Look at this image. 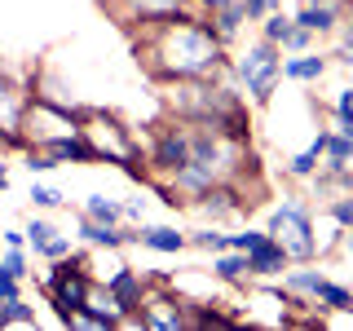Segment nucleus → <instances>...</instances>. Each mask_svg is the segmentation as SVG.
<instances>
[{
	"label": "nucleus",
	"mask_w": 353,
	"mask_h": 331,
	"mask_svg": "<svg viewBox=\"0 0 353 331\" xmlns=\"http://www.w3.org/2000/svg\"><path fill=\"white\" fill-rule=\"evenodd\" d=\"M150 36L141 44L146 53V66L154 80L172 84V80H208V75L225 71V44L212 31L208 14H181L172 22H159V27H146Z\"/></svg>",
	"instance_id": "obj_1"
},
{
	"label": "nucleus",
	"mask_w": 353,
	"mask_h": 331,
	"mask_svg": "<svg viewBox=\"0 0 353 331\" xmlns=\"http://www.w3.org/2000/svg\"><path fill=\"white\" fill-rule=\"evenodd\" d=\"M80 137L93 146L97 163H119L132 181H150V168H146V154H141L137 137L110 110H80Z\"/></svg>",
	"instance_id": "obj_2"
},
{
	"label": "nucleus",
	"mask_w": 353,
	"mask_h": 331,
	"mask_svg": "<svg viewBox=\"0 0 353 331\" xmlns=\"http://www.w3.org/2000/svg\"><path fill=\"white\" fill-rule=\"evenodd\" d=\"M22 137H27V150H40L58 137H75L80 132V110L53 102L44 93H27V106H22Z\"/></svg>",
	"instance_id": "obj_3"
},
{
	"label": "nucleus",
	"mask_w": 353,
	"mask_h": 331,
	"mask_svg": "<svg viewBox=\"0 0 353 331\" xmlns=\"http://www.w3.org/2000/svg\"><path fill=\"white\" fill-rule=\"evenodd\" d=\"M265 234L287 252V261H309L318 252L314 212H309V203H301V199H283V208H274V212H270Z\"/></svg>",
	"instance_id": "obj_4"
},
{
	"label": "nucleus",
	"mask_w": 353,
	"mask_h": 331,
	"mask_svg": "<svg viewBox=\"0 0 353 331\" xmlns=\"http://www.w3.org/2000/svg\"><path fill=\"white\" fill-rule=\"evenodd\" d=\"M279 44H270V40H261V44H252L248 53H239V62H234V75H239V84L248 88V97L256 106H265L274 97V84L283 80V58H279Z\"/></svg>",
	"instance_id": "obj_5"
},
{
	"label": "nucleus",
	"mask_w": 353,
	"mask_h": 331,
	"mask_svg": "<svg viewBox=\"0 0 353 331\" xmlns=\"http://www.w3.org/2000/svg\"><path fill=\"white\" fill-rule=\"evenodd\" d=\"M44 292H49V305L58 309V318H66L71 309H80L88 301V292H93L84 257H71V252H66L62 261H53V274L44 279Z\"/></svg>",
	"instance_id": "obj_6"
},
{
	"label": "nucleus",
	"mask_w": 353,
	"mask_h": 331,
	"mask_svg": "<svg viewBox=\"0 0 353 331\" xmlns=\"http://www.w3.org/2000/svg\"><path fill=\"white\" fill-rule=\"evenodd\" d=\"M190 309L181 296L172 292H146L141 296V309L132 318H124V323L132 327H154V331H176V327H190Z\"/></svg>",
	"instance_id": "obj_7"
},
{
	"label": "nucleus",
	"mask_w": 353,
	"mask_h": 331,
	"mask_svg": "<svg viewBox=\"0 0 353 331\" xmlns=\"http://www.w3.org/2000/svg\"><path fill=\"white\" fill-rule=\"evenodd\" d=\"M185 159H190V124L176 119L172 128H163L159 137H154V150H150L146 168L159 172V177H172V172L185 168Z\"/></svg>",
	"instance_id": "obj_8"
},
{
	"label": "nucleus",
	"mask_w": 353,
	"mask_h": 331,
	"mask_svg": "<svg viewBox=\"0 0 353 331\" xmlns=\"http://www.w3.org/2000/svg\"><path fill=\"white\" fill-rule=\"evenodd\" d=\"M181 14H194V0H128L124 18L141 22V27H159V22H172Z\"/></svg>",
	"instance_id": "obj_9"
},
{
	"label": "nucleus",
	"mask_w": 353,
	"mask_h": 331,
	"mask_svg": "<svg viewBox=\"0 0 353 331\" xmlns=\"http://www.w3.org/2000/svg\"><path fill=\"white\" fill-rule=\"evenodd\" d=\"M106 292H110V301H115V309L124 318H132L141 309V296H146V283H141V274L137 270H128V265H119L115 274L106 279Z\"/></svg>",
	"instance_id": "obj_10"
},
{
	"label": "nucleus",
	"mask_w": 353,
	"mask_h": 331,
	"mask_svg": "<svg viewBox=\"0 0 353 331\" xmlns=\"http://www.w3.org/2000/svg\"><path fill=\"white\" fill-rule=\"evenodd\" d=\"M296 27H305L309 36H327V31H336V22H340V5L336 0H309V5L296 9Z\"/></svg>",
	"instance_id": "obj_11"
},
{
	"label": "nucleus",
	"mask_w": 353,
	"mask_h": 331,
	"mask_svg": "<svg viewBox=\"0 0 353 331\" xmlns=\"http://www.w3.org/2000/svg\"><path fill=\"white\" fill-rule=\"evenodd\" d=\"M287 265H292V261H287V252L270 234H265L256 248L248 252V274H252V279H274V274H283Z\"/></svg>",
	"instance_id": "obj_12"
},
{
	"label": "nucleus",
	"mask_w": 353,
	"mask_h": 331,
	"mask_svg": "<svg viewBox=\"0 0 353 331\" xmlns=\"http://www.w3.org/2000/svg\"><path fill=\"white\" fill-rule=\"evenodd\" d=\"M137 243H141V248H150V252H163V257H176L181 248H190V239H185L181 230H172V225H141L137 230Z\"/></svg>",
	"instance_id": "obj_13"
},
{
	"label": "nucleus",
	"mask_w": 353,
	"mask_h": 331,
	"mask_svg": "<svg viewBox=\"0 0 353 331\" xmlns=\"http://www.w3.org/2000/svg\"><path fill=\"white\" fill-rule=\"evenodd\" d=\"M80 239L93 243V248H124V243H137V230L102 225V221H80Z\"/></svg>",
	"instance_id": "obj_14"
},
{
	"label": "nucleus",
	"mask_w": 353,
	"mask_h": 331,
	"mask_svg": "<svg viewBox=\"0 0 353 331\" xmlns=\"http://www.w3.org/2000/svg\"><path fill=\"white\" fill-rule=\"evenodd\" d=\"M44 154H49L53 163H97L93 159V146L75 132V137H58V141H49V146H40Z\"/></svg>",
	"instance_id": "obj_15"
},
{
	"label": "nucleus",
	"mask_w": 353,
	"mask_h": 331,
	"mask_svg": "<svg viewBox=\"0 0 353 331\" xmlns=\"http://www.w3.org/2000/svg\"><path fill=\"white\" fill-rule=\"evenodd\" d=\"M22 106H27V93H22L9 75H0V128H18L22 124Z\"/></svg>",
	"instance_id": "obj_16"
},
{
	"label": "nucleus",
	"mask_w": 353,
	"mask_h": 331,
	"mask_svg": "<svg viewBox=\"0 0 353 331\" xmlns=\"http://www.w3.org/2000/svg\"><path fill=\"white\" fill-rule=\"evenodd\" d=\"M323 71H327V58H318V53H301V58H283V80L314 84V80H323Z\"/></svg>",
	"instance_id": "obj_17"
},
{
	"label": "nucleus",
	"mask_w": 353,
	"mask_h": 331,
	"mask_svg": "<svg viewBox=\"0 0 353 331\" xmlns=\"http://www.w3.org/2000/svg\"><path fill=\"white\" fill-rule=\"evenodd\" d=\"M353 163V137H345V132H327V146H323V168L336 177L345 172Z\"/></svg>",
	"instance_id": "obj_18"
},
{
	"label": "nucleus",
	"mask_w": 353,
	"mask_h": 331,
	"mask_svg": "<svg viewBox=\"0 0 353 331\" xmlns=\"http://www.w3.org/2000/svg\"><path fill=\"white\" fill-rule=\"evenodd\" d=\"M212 274H216L221 283H243V279H252V274H248V252H234V248L216 252V257H212Z\"/></svg>",
	"instance_id": "obj_19"
},
{
	"label": "nucleus",
	"mask_w": 353,
	"mask_h": 331,
	"mask_svg": "<svg viewBox=\"0 0 353 331\" xmlns=\"http://www.w3.org/2000/svg\"><path fill=\"white\" fill-rule=\"evenodd\" d=\"M208 22H212V31L221 36V44H230V40L239 36V27H243L248 18H243V5H239V0H230V5H221V9H216V14H208Z\"/></svg>",
	"instance_id": "obj_20"
},
{
	"label": "nucleus",
	"mask_w": 353,
	"mask_h": 331,
	"mask_svg": "<svg viewBox=\"0 0 353 331\" xmlns=\"http://www.w3.org/2000/svg\"><path fill=\"white\" fill-rule=\"evenodd\" d=\"M84 221L119 225V221H124V203H115V199H106V194H88V199H84Z\"/></svg>",
	"instance_id": "obj_21"
},
{
	"label": "nucleus",
	"mask_w": 353,
	"mask_h": 331,
	"mask_svg": "<svg viewBox=\"0 0 353 331\" xmlns=\"http://www.w3.org/2000/svg\"><path fill=\"white\" fill-rule=\"evenodd\" d=\"M323 146H327V132H318V137L309 141V150H301L292 163H287V172H292V177H314L318 163H323Z\"/></svg>",
	"instance_id": "obj_22"
},
{
	"label": "nucleus",
	"mask_w": 353,
	"mask_h": 331,
	"mask_svg": "<svg viewBox=\"0 0 353 331\" xmlns=\"http://www.w3.org/2000/svg\"><path fill=\"white\" fill-rule=\"evenodd\" d=\"M0 323L5 327H31L36 323V309L22 301V296H9V301H0Z\"/></svg>",
	"instance_id": "obj_23"
},
{
	"label": "nucleus",
	"mask_w": 353,
	"mask_h": 331,
	"mask_svg": "<svg viewBox=\"0 0 353 331\" xmlns=\"http://www.w3.org/2000/svg\"><path fill=\"white\" fill-rule=\"evenodd\" d=\"M314 301L327 305V309H349L353 305V292H349V287H340V283H331V279H323V283L314 287Z\"/></svg>",
	"instance_id": "obj_24"
},
{
	"label": "nucleus",
	"mask_w": 353,
	"mask_h": 331,
	"mask_svg": "<svg viewBox=\"0 0 353 331\" xmlns=\"http://www.w3.org/2000/svg\"><path fill=\"white\" fill-rule=\"evenodd\" d=\"M287 31H292V18H283L279 9L261 18V40H270V44H283V36H287Z\"/></svg>",
	"instance_id": "obj_25"
},
{
	"label": "nucleus",
	"mask_w": 353,
	"mask_h": 331,
	"mask_svg": "<svg viewBox=\"0 0 353 331\" xmlns=\"http://www.w3.org/2000/svg\"><path fill=\"white\" fill-rule=\"evenodd\" d=\"M336 132L353 137V88H340L336 97Z\"/></svg>",
	"instance_id": "obj_26"
},
{
	"label": "nucleus",
	"mask_w": 353,
	"mask_h": 331,
	"mask_svg": "<svg viewBox=\"0 0 353 331\" xmlns=\"http://www.w3.org/2000/svg\"><path fill=\"white\" fill-rule=\"evenodd\" d=\"M22 234H27V248H36V252H40V248H44V243H49L53 234H58V230H53V225H49V221H40V217H31V221H27V230H22Z\"/></svg>",
	"instance_id": "obj_27"
},
{
	"label": "nucleus",
	"mask_w": 353,
	"mask_h": 331,
	"mask_svg": "<svg viewBox=\"0 0 353 331\" xmlns=\"http://www.w3.org/2000/svg\"><path fill=\"white\" fill-rule=\"evenodd\" d=\"M185 239L203 252H225L230 248V234H216V230H199V234H185Z\"/></svg>",
	"instance_id": "obj_28"
},
{
	"label": "nucleus",
	"mask_w": 353,
	"mask_h": 331,
	"mask_svg": "<svg viewBox=\"0 0 353 331\" xmlns=\"http://www.w3.org/2000/svg\"><path fill=\"white\" fill-rule=\"evenodd\" d=\"M31 208H44V212H49V208H62V194L53 190V185H31Z\"/></svg>",
	"instance_id": "obj_29"
},
{
	"label": "nucleus",
	"mask_w": 353,
	"mask_h": 331,
	"mask_svg": "<svg viewBox=\"0 0 353 331\" xmlns=\"http://www.w3.org/2000/svg\"><path fill=\"white\" fill-rule=\"evenodd\" d=\"M0 265H5L14 279H27V274H31V270H27V248H9L5 257H0Z\"/></svg>",
	"instance_id": "obj_30"
},
{
	"label": "nucleus",
	"mask_w": 353,
	"mask_h": 331,
	"mask_svg": "<svg viewBox=\"0 0 353 331\" xmlns=\"http://www.w3.org/2000/svg\"><path fill=\"white\" fill-rule=\"evenodd\" d=\"M239 5H243V18H248V22H261L265 14H274L283 0H239Z\"/></svg>",
	"instance_id": "obj_31"
},
{
	"label": "nucleus",
	"mask_w": 353,
	"mask_h": 331,
	"mask_svg": "<svg viewBox=\"0 0 353 331\" xmlns=\"http://www.w3.org/2000/svg\"><path fill=\"white\" fill-rule=\"evenodd\" d=\"M327 212H331V221H336V225L353 230V199H331V203H327Z\"/></svg>",
	"instance_id": "obj_32"
},
{
	"label": "nucleus",
	"mask_w": 353,
	"mask_h": 331,
	"mask_svg": "<svg viewBox=\"0 0 353 331\" xmlns=\"http://www.w3.org/2000/svg\"><path fill=\"white\" fill-rule=\"evenodd\" d=\"M309 40H314V36H309L305 27H296V22H292V31L283 36V44H279V49H283V53H287V49H292V53H305V49H309Z\"/></svg>",
	"instance_id": "obj_33"
},
{
	"label": "nucleus",
	"mask_w": 353,
	"mask_h": 331,
	"mask_svg": "<svg viewBox=\"0 0 353 331\" xmlns=\"http://www.w3.org/2000/svg\"><path fill=\"white\" fill-rule=\"evenodd\" d=\"M9 150L27 154V137H22V128H0V154H9Z\"/></svg>",
	"instance_id": "obj_34"
},
{
	"label": "nucleus",
	"mask_w": 353,
	"mask_h": 331,
	"mask_svg": "<svg viewBox=\"0 0 353 331\" xmlns=\"http://www.w3.org/2000/svg\"><path fill=\"white\" fill-rule=\"evenodd\" d=\"M66 252H71V239H62V234H53L49 243H44V248H40V257L44 261H62L66 257Z\"/></svg>",
	"instance_id": "obj_35"
},
{
	"label": "nucleus",
	"mask_w": 353,
	"mask_h": 331,
	"mask_svg": "<svg viewBox=\"0 0 353 331\" xmlns=\"http://www.w3.org/2000/svg\"><path fill=\"white\" fill-rule=\"evenodd\" d=\"M261 239H265V230H243V234H230V248H234V252H252Z\"/></svg>",
	"instance_id": "obj_36"
},
{
	"label": "nucleus",
	"mask_w": 353,
	"mask_h": 331,
	"mask_svg": "<svg viewBox=\"0 0 353 331\" xmlns=\"http://www.w3.org/2000/svg\"><path fill=\"white\" fill-rule=\"evenodd\" d=\"M18 287H22V279H14V274L0 265V301H9V296H18Z\"/></svg>",
	"instance_id": "obj_37"
},
{
	"label": "nucleus",
	"mask_w": 353,
	"mask_h": 331,
	"mask_svg": "<svg viewBox=\"0 0 353 331\" xmlns=\"http://www.w3.org/2000/svg\"><path fill=\"white\" fill-rule=\"evenodd\" d=\"M0 243H5V248H27V234H22V230H5Z\"/></svg>",
	"instance_id": "obj_38"
},
{
	"label": "nucleus",
	"mask_w": 353,
	"mask_h": 331,
	"mask_svg": "<svg viewBox=\"0 0 353 331\" xmlns=\"http://www.w3.org/2000/svg\"><path fill=\"white\" fill-rule=\"evenodd\" d=\"M141 212H146V199H128V203H124V217L128 221H141Z\"/></svg>",
	"instance_id": "obj_39"
},
{
	"label": "nucleus",
	"mask_w": 353,
	"mask_h": 331,
	"mask_svg": "<svg viewBox=\"0 0 353 331\" xmlns=\"http://www.w3.org/2000/svg\"><path fill=\"white\" fill-rule=\"evenodd\" d=\"M221 5H230V0H194V9H199V14H216Z\"/></svg>",
	"instance_id": "obj_40"
},
{
	"label": "nucleus",
	"mask_w": 353,
	"mask_h": 331,
	"mask_svg": "<svg viewBox=\"0 0 353 331\" xmlns=\"http://www.w3.org/2000/svg\"><path fill=\"white\" fill-rule=\"evenodd\" d=\"M9 185V168H5V154H0V190Z\"/></svg>",
	"instance_id": "obj_41"
},
{
	"label": "nucleus",
	"mask_w": 353,
	"mask_h": 331,
	"mask_svg": "<svg viewBox=\"0 0 353 331\" xmlns=\"http://www.w3.org/2000/svg\"><path fill=\"white\" fill-rule=\"evenodd\" d=\"M345 40H349V44H353V18H349V22H345Z\"/></svg>",
	"instance_id": "obj_42"
},
{
	"label": "nucleus",
	"mask_w": 353,
	"mask_h": 331,
	"mask_svg": "<svg viewBox=\"0 0 353 331\" xmlns=\"http://www.w3.org/2000/svg\"><path fill=\"white\" fill-rule=\"evenodd\" d=\"M349 252H353V230H349Z\"/></svg>",
	"instance_id": "obj_43"
},
{
	"label": "nucleus",
	"mask_w": 353,
	"mask_h": 331,
	"mask_svg": "<svg viewBox=\"0 0 353 331\" xmlns=\"http://www.w3.org/2000/svg\"><path fill=\"white\" fill-rule=\"evenodd\" d=\"M349 309H353V305H349Z\"/></svg>",
	"instance_id": "obj_44"
}]
</instances>
